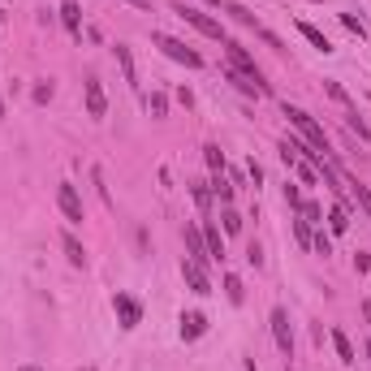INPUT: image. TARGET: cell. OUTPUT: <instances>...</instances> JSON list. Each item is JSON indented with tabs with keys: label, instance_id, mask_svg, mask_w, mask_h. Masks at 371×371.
<instances>
[{
	"label": "cell",
	"instance_id": "6da1fadb",
	"mask_svg": "<svg viewBox=\"0 0 371 371\" xmlns=\"http://www.w3.org/2000/svg\"><path fill=\"white\" fill-rule=\"evenodd\" d=\"M285 117H289V125H298V130H302V142H306V147H315L319 156H328V160H332L328 130L311 117V112H306V108H294V104H285Z\"/></svg>",
	"mask_w": 371,
	"mask_h": 371
},
{
	"label": "cell",
	"instance_id": "7a4b0ae2",
	"mask_svg": "<svg viewBox=\"0 0 371 371\" xmlns=\"http://www.w3.org/2000/svg\"><path fill=\"white\" fill-rule=\"evenodd\" d=\"M151 43H156V47H160V52H165L169 61H177V65H186V70H203V56H199V52H195V47H190V43L173 39V35H160V30L151 35Z\"/></svg>",
	"mask_w": 371,
	"mask_h": 371
},
{
	"label": "cell",
	"instance_id": "3957f363",
	"mask_svg": "<svg viewBox=\"0 0 371 371\" xmlns=\"http://www.w3.org/2000/svg\"><path fill=\"white\" fill-rule=\"evenodd\" d=\"M224 52H229V65H233L237 74H246V78H251V83L259 87L264 95H272V87L264 83V74H259V65H255V56H251V52H246V47H242L237 39H224Z\"/></svg>",
	"mask_w": 371,
	"mask_h": 371
},
{
	"label": "cell",
	"instance_id": "277c9868",
	"mask_svg": "<svg viewBox=\"0 0 371 371\" xmlns=\"http://www.w3.org/2000/svg\"><path fill=\"white\" fill-rule=\"evenodd\" d=\"M173 13H177V18H182V22H190V26H195L199 30V35H207V39H229V35H224V26H220V18H212V13H199V9H190V5H173Z\"/></svg>",
	"mask_w": 371,
	"mask_h": 371
},
{
	"label": "cell",
	"instance_id": "5b68a950",
	"mask_svg": "<svg viewBox=\"0 0 371 371\" xmlns=\"http://www.w3.org/2000/svg\"><path fill=\"white\" fill-rule=\"evenodd\" d=\"M272 337H277V350L285 354H294V328H289V311L285 306H272Z\"/></svg>",
	"mask_w": 371,
	"mask_h": 371
},
{
	"label": "cell",
	"instance_id": "8992f818",
	"mask_svg": "<svg viewBox=\"0 0 371 371\" xmlns=\"http://www.w3.org/2000/svg\"><path fill=\"white\" fill-rule=\"evenodd\" d=\"M182 277H186V285H190V294H199V298L212 294V277H207V264L186 259V264H182Z\"/></svg>",
	"mask_w": 371,
	"mask_h": 371
},
{
	"label": "cell",
	"instance_id": "52a82bcc",
	"mask_svg": "<svg viewBox=\"0 0 371 371\" xmlns=\"http://www.w3.org/2000/svg\"><path fill=\"white\" fill-rule=\"evenodd\" d=\"M56 203H61V212H65V220H70V224H83V220H87V216H83V199H78V190H74L70 182H61Z\"/></svg>",
	"mask_w": 371,
	"mask_h": 371
},
{
	"label": "cell",
	"instance_id": "ba28073f",
	"mask_svg": "<svg viewBox=\"0 0 371 371\" xmlns=\"http://www.w3.org/2000/svg\"><path fill=\"white\" fill-rule=\"evenodd\" d=\"M182 237H186V259H195V264H212V259H207V242H203V229H199V224H190V220H186Z\"/></svg>",
	"mask_w": 371,
	"mask_h": 371
},
{
	"label": "cell",
	"instance_id": "9c48e42d",
	"mask_svg": "<svg viewBox=\"0 0 371 371\" xmlns=\"http://www.w3.org/2000/svg\"><path fill=\"white\" fill-rule=\"evenodd\" d=\"M117 319H121V328H138V319H142V302L134 294H117Z\"/></svg>",
	"mask_w": 371,
	"mask_h": 371
},
{
	"label": "cell",
	"instance_id": "30bf717a",
	"mask_svg": "<svg viewBox=\"0 0 371 371\" xmlns=\"http://www.w3.org/2000/svg\"><path fill=\"white\" fill-rule=\"evenodd\" d=\"M83 95H87V112L100 121L104 112H108V95H104V87H100V78H87V83H83Z\"/></svg>",
	"mask_w": 371,
	"mask_h": 371
},
{
	"label": "cell",
	"instance_id": "8fae6325",
	"mask_svg": "<svg viewBox=\"0 0 371 371\" xmlns=\"http://www.w3.org/2000/svg\"><path fill=\"white\" fill-rule=\"evenodd\" d=\"M61 22H65V30L74 39H83V5H78V0H65V5H61Z\"/></svg>",
	"mask_w": 371,
	"mask_h": 371
},
{
	"label": "cell",
	"instance_id": "7c38bea8",
	"mask_svg": "<svg viewBox=\"0 0 371 371\" xmlns=\"http://www.w3.org/2000/svg\"><path fill=\"white\" fill-rule=\"evenodd\" d=\"M203 332H207V315L203 311H186L182 315V341H199Z\"/></svg>",
	"mask_w": 371,
	"mask_h": 371
},
{
	"label": "cell",
	"instance_id": "4fadbf2b",
	"mask_svg": "<svg viewBox=\"0 0 371 371\" xmlns=\"http://www.w3.org/2000/svg\"><path fill=\"white\" fill-rule=\"evenodd\" d=\"M346 177V190L354 195V203H359V212H367V220H371V186H363L359 177H350V173H341Z\"/></svg>",
	"mask_w": 371,
	"mask_h": 371
},
{
	"label": "cell",
	"instance_id": "5bb4252c",
	"mask_svg": "<svg viewBox=\"0 0 371 371\" xmlns=\"http://www.w3.org/2000/svg\"><path fill=\"white\" fill-rule=\"evenodd\" d=\"M207 186H212V195L220 199V207H233V195H237V186L229 182V177H224V173H216L212 177V182H207Z\"/></svg>",
	"mask_w": 371,
	"mask_h": 371
},
{
	"label": "cell",
	"instance_id": "9a60e30c",
	"mask_svg": "<svg viewBox=\"0 0 371 371\" xmlns=\"http://www.w3.org/2000/svg\"><path fill=\"white\" fill-rule=\"evenodd\" d=\"M298 35L311 43V47H319V52H332V43H328V35L319 26H311V22H298Z\"/></svg>",
	"mask_w": 371,
	"mask_h": 371
},
{
	"label": "cell",
	"instance_id": "2e32d148",
	"mask_svg": "<svg viewBox=\"0 0 371 371\" xmlns=\"http://www.w3.org/2000/svg\"><path fill=\"white\" fill-rule=\"evenodd\" d=\"M117 65H121V74H125V83H130L134 91H138V70H134V52L125 43H117Z\"/></svg>",
	"mask_w": 371,
	"mask_h": 371
},
{
	"label": "cell",
	"instance_id": "e0dca14e",
	"mask_svg": "<svg viewBox=\"0 0 371 371\" xmlns=\"http://www.w3.org/2000/svg\"><path fill=\"white\" fill-rule=\"evenodd\" d=\"M61 246H65V255H70L74 268H87V251H83V242H78L74 233H61Z\"/></svg>",
	"mask_w": 371,
	"mask_h": 371
},
{
	"label": "cell",
	"instance_id": "ac0fdd59",
	"mask_svg": "<svg viewBox=\"0 0 371 371\" xmlns=\"http://www.w3.org/2000/svg\"><path fill=\"white\" fill-rule=\"evenodd\" d=\"M332 346H337V359H341L346 367H354V363H359V354H354V346H350V337H346L341 328H332Z\"/></svg>",
	"mask_w": 371,
	"mask_h": 371
},
{
	"label": "cell",
	"instance_id": "d6986e66",
	"mask_svg": "<svg viewBox=\"0 0 371 371\" xmlns=\"http://www.w3.org/2000/svg\"><path fill=\"white\" fill-rule=\"evenodd\" d=\"M324 91H328V100H337V108H341V112H359V108H354V100H350V91L341 83H324Z\"/></svg>",
	"mask_w": 371,
	"mask_h": 371
},
{
	"label": "cell",
	"instance_id": "ffe728a7",
	"mask_svg": "<svg viewBox=\"0 0 371 371\" xmlns=\"http://www.w3.org/2000/svg\"><path fill=\"white\" fill-rule=\"evenodd\" d=\"M203 242H207V259H216V264H220V259H224V237L212 229V224L203 229Z\"/></svg>",
	"mask_w": 371,
	"mask_h": 371
},
{
	"label": "cell",
	"instance_id": "44dd1931",
	"mask_svg": "<svg viewBox=\"0 0 371 371\" xmlns=\"http://www.w3.org/2000/svg\"><path fill=\"white\" fill-rule=\"evenodd\" d=\"M289 169H294V173L302 177V186H319V173H315V165H311V160H294Z\"/></svg>",
	"mask_w": 371,
	"mask_h": 371
},
{
	"label": "cell",
	"instance_id": "7402d4cb",
	"mask_svg": "<svg viewBox=\"0 0 371 371\" xmlns=\"http://www.w3.org/2000/svg\"><path fill=\"white\" fill-rule=\"evenodd\" d=\"M298 216H302L306 224H319V220H324V207H319L315 199H302V207H298Z\"/></svg>",
	"mask_w": 371,
	"mask_h": 371
},
{
	"label": "cell",
	"instance_id": "603a6c76",
	"mask_svg": "<svg viewBox=\"0 0 371 371\" xmlns=\"http://www.w3.org/2000/svg\"><path fill=\"white\" fill-rule=\"evenodd\" d=\"M224 13H229L233 22H242L246 30H255V26H259V22H255V13H251V9H242V5H224Z\"/></svg>",
	"mask_w": 371,
	"mask_h": 371
},
{
	"label": "cell",
	"instance_id": "cb8c5ba5",
	"mask_svg": "<svg viewBox=\"0 0 371 371\" xmlns=\"http://www.w3.org/2000/svg\"><path fill=\"white\" fill-rule=\"evenodd\" d=\"M203 160H207V169H212V173H224V151L216 147V142H207V147H203Z\"/></svg>",
	"mask_w": 371,
	"mask_h": 371
},
{
	"label": "cell",
	"instance_id": "d4e9b609",
	"mask_svg": "<svg viewBox=\"0 0 371 371\" xmlns=\"http://www.w3.org/2000/svg\"><path fill=\"white\" fill-rule=\"evenodd\" d=\"M328 229L332 233H346L350 229V212H346V207H332V212H328Z\"/></svg>",
	"mask_w": 371,
	"mask_h": 371
},
{
	"label": "cell",
	"instance_id": "484cf974",
	"mask_svg": "<svg viewBox=\"0 0 371 371\" xmlns=\"http://www.w3.org/2000/svg\"><path fill=\"white\" fill-rule=\"evenodd\" d=\"M224 298H229V302H233V306H237V302H242V298H246V289H242V281H237V277H233V272H229V277H224Z\"/></svg>",
	"mask_w": 371,
	"mask_h": 371
},
{
	"label": "cell",
	"instance_id": "4316f807",
	"mask_svg": "<svg viewBox=\"0 0 371 371\" xmlns=\"http://www.w3.org/2000/svg\"><path fill=\"white\" fill-rule=\"evenodd\" d=\"M147 108H151V117H169V95H165V91H156L151 100H147Z\"/></svg>",
	"mask_w": 371,
	"mask_h": 371
},
{
	"label": "cell",
	"instance_id": "83f0119b",
	"mask_svg": "<svg viewBox=\"0 0 371 371\" xmlns=\"http://www.w3.org/2000/svg\"><path fill=\"white\" fill-rule=\"evenodd\" d=\"M255 35H259V39H264L268 47H277V52H285V39H281V35H272V30H268L264 22H259V26H255Z\"/></svg>",
	"mask_w": 371,
	"mask_h": 371
},
{
	"label": "cell",
	"instance_id": "f1b7e54d",
	"mask_svg": "<svg viewBox=\"0 0 371 371\" xmlns=\"http://www.w3.org/2000/svg\"><path fill=\"white\" fill-rule=\"evenodd\" d=\"M220 220H224V233H237L242 229V216L233 212V207H220Z\"/></svg>",
	"mask_w": 371,
	"mask_h": 371
},
{
	"label": "cell",
	"instance_id": "f546056e",
	"mask_svg": "<svg viewBox=\"0 0 371 371\" xmlns=\"http://www.w3.org/2000/svg\"><path fill=\"white\" fill-rule=\"evenodd\" d=\"M294 233H298V246H302V251H311V224H306L302 216L294 220Z\"/></svg>",
	"mask_w": 371,
	"mask_h": 371
},
{
	"label": "cell",
	"instance_id": "4dcf8cb0",
	"mask_svg": "<svg viewBox=\"0 0 371 371\" xmlns=\"http://www.w3.org/2000/svg\"><path fill=\"white\" fill-rule=\"evenodd\" d=\"M311 251H315V255H324V259L332 255V242H328V233H324V229H319V233L311 237Z\"/></svg>",
	"mask_w": 371,
	"mask_h": 371
},
{
	"label": "cell",
	"instance_id": "1f68e13d",
	"mask_svg": "<svg viewBox=\"0 0 371 371\" xmlns=\"http://www.w3.org/2000/svg\"><path fill=\"white\" fill-rule=\"evenodd\" d=\"M341 26H346V30H354L359 39H367V26H363L359 18H354V13H341Z\"/></svg>",
	"mask_w": 371,
	"mask_h": 371
},
{
	"label": "cell",
	"instance_id": "d6a6232c",
	"mask_svg": "<svg viewBox=\"0 0 371 371\" xmlns=\"http://www.w3.org/2000/svg\"><path fill=\"white\" fill-rule=\"evenodd\" d=\"M285 203H289V207H294V212H298V207H302V195H298V186H289V182H285Z\"/></svg>",
	"mask_w": 371,
	"mask_h": 371
},
{
	"label": "cell",
	"instance_id": "836d02e7",
	"mask_svg": "<svg viewBox=\"0 0 371 371\" xmlns=\"http://www.w3.org/2000/svg\"><path fill=\"white\" fill-rule=\"evenodd\" d=\"M246 264H251V268H264V251L255 246V242H251V251H246Z\"/></svg>",
	"mask_w": 371,
	"mask_h": 371
},
{
	"label": "cell",
	"instance_id": "e575fe53",
	"mask_svg": "<svg viewBox=\"0 0 371 371\" xmlns=\"http://www.w3.org/2000/svg\"><path fill=\"white\" fill-rule=\"evenodd\" d=\"M195 203H199V207H207V203H212V190H207V186H203V182H199V186H195Z\"/></svg>",
	"mask_w": 371,
	"mask_h": 371
},
{
	"label": "cell",
	"instance_id": "d590c367",
	"mask_svg": "<svg viewBox=\"0 0 371 371\" xmlns=\"http://www.w3.org/2000/svg\"><path fill=\"white\" fill-rule=\"evenodd\" d=\"M35 100H39V104L52 100V83H39V87H35Z\"/></svg>",
	"mask_w": 371,
	"mask_h": 371
},
{
	"label": "cell",
	"instance_id": "8d00e7d4",
	"mask_svg": "<svg viewBox=\"0 0 371 371\" xmlns=\"http://www.w3.org/2000/svg\"><path fill=\"white\" fill-rule=\"evenodd\" d=\"M125 5H134V9H151V0H125Z\"/></svg>",
	"mask_w": 371,
	"mask_h": 371
},
{
	"label": "cell",
	"instance_id": "74e56055",
	"mask_svg": "<svg viewBox=\"0 0 371 371\" xmlns=\"http://www.w3.org/2000/svg\"><path fill=\"white\" fill-rule=\"evenodd\" d=\"M18 371H43V367H18Z\"/></svg>",
	"mask_w": 371,
	"mask_h": 371
},
{
	"label": "cell",
	"instance_id": "f35d334b",
	"mask_svg": "<svg viewBox=\"0 0 371 371\" xmlns=\"http://www.w3.org/2000/svg\"><path fill=\"white\" fill-rule=\"evenodd\" d=\"M0 121H5V100H0Z\"/></svg>",
	"mask_w": 371,
	"mask_h": 371
},
{
	"label": "cell",
	"instance_id": "ab89813d",
	"mask_svg": "<svg viewBox=\"0 0 371 371\" xmlns=\"http://www.w3.org/2000/svg\"><path fill=\"white\" fill-rule=\"evenodd\" d=\"M207 5H216V9H220V0H207Z\"/></svg>",
	"mask_w": 371,
	"mask_h": 371
},
{
	"label": "cell",
	"instance_id": "60d3db41",
	"mask_svg": "<svg viewBox=\"0 0 371 371\" xmlns=\"http://www.w3.org/2000/svg\"><path fill=\"white\" fill-rule=\"evenodd\" d=\"M367 359H371V341H367Z\"/></svg>",
	"mask_w": 371,
	"mask_h": 371
},
{
	"label": "cell",
	"instance_id": "b9f144b4",
	"mask_svg": "<svg viewBox=\"0 0 371 371\" xmlns=\"http://www.w3.org/2000/svg\"><path fill=\"white\" fill-rule=\"evenodd\" d=\"M83 371H95V367H83Z\"/></svg>",
	"mask_w": 371,
	"mask_h": 371
}]
</instances>
